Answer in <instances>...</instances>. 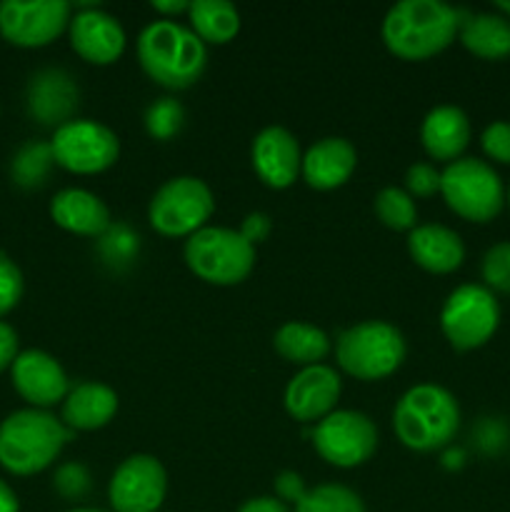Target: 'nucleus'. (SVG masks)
<instances>
[{"mask_svg":"<svg viewBox=\"0 0 510 512\" xmlns=\"http://www.w3.org/2000/svg\"><path fill=\"white\" fill-rule=\"evenodd\" d=\"M460 18V10L440 0H400L383 20V43L400 60H428L453 43Z\"/></svg>","mask_w":510,"mask_h":512,"instance_id":"1","label":"nucleus"},{"mask_svg":"<svg viewBox=\"0 0 510 512\" xmlns=\"http://www.w3.org/2000/svg\"><path fill=\"white\" fill-rule=\"evenodd\" d=\"M138 60L153 83L185 90L198 83L208 63L205 43L175 20H155L140 33Z\"/></svg>","mask_w":510,"mask_h":512,"instance_id":"2","label":"nucleus"},{"mask_svg":"<svg viewBox=\"0 0 510 512\" xmlns=\"http://www.w3.org/2000/svg\"><path fill=\"white\" fill-rule=\"evenodd\" d=\"M73 430L48 410H15L0 423V465L13 475L43 473L55 463Z\"/></svg>","mask_w":510,"mask_h":512,"instance_id":"3","label":"nucleus"},{"mask_svg":"<svg viewBox=\"0 0 510 512\" xmlns=\"http://www.w3.org/2000/svg\"><path fill=\"white\" fill-rule=\"evenodd\" d=\"M460 428L458 400L445 388L420 383L405 390L393 410V430L405 448L433 453L445 448Z\"/></svg>","mask_w":510,"mask_h":512,"instance_id":"4","label":"nucleus"},{"mask_svg":"<svg viewBox=\"0 0 510 512\" xmlns=\"http://www.w3.org/2000/svg\"><path fill=\"white\" fill-rule=\"evenodd\" d=\"M338 365L355 380H383L405 360V340L395 325L365 320L343 330L335 343Z\"/></svg>","mask_w":510,"mask_h":512,"instance_id":"5","label":"nucleus"},{"mask_svg":"<svg viewBox=\"0 0 510 512\" xmlns=\"http://www.w3.org/2000/svg\"><path fill=\"white\" fill-rule=\"evenodd\" d=\"M185 265L195 278L203 283L238 285L253 273L255 245L240 235V230L230 228H203L185 240Z\"/></svg>","mask_w":510,"mask_h":512,"instance_id":"6","label":"nucleus"},{"mask_svg":"<svg viewBox=\"0 0 510 512\" xmlns=\"http://www.w3.org/2000/svg\"><path fill=\"white\" fill-rule=\"evenodd\" d=\"M215 198L208 185L193 175H180L155 190L148 205V220L163 238H190L208 228Z\"/></svg>","mask_w":510,"mask_h":512,"instance_id":"7","label":"nucleus"},{"mask_svg":"<svg viewBox=\"0 0 510 512\" xmlns=\"http://www.w3.org/2000/svg\"><path fill=\"white\" fill-rule=\"evenodd\" d=\"M440 193L455 215L488 223L503 208V183L488 163L460 158L440 173Z\"/></svg>","mask_w":510,"mask_h":512,"instance_id":"8","label":"nucleus"},{"mask_svg":"<svg viewBox=\"0 0 510 512\" xmlns=\"http://www.w3.org/2000/svg\"><path fill=\"white\" fill-rule=\"evenodd\" d=\"M50 150L60 168L75 175H98L113 168L120 155V140L108 125L95 120H68L55 128Z\"/></svg>","mask_w":510,"mask_h":512,"instance_id":"9","label":"nucleus"},{"mask_svg":"<svg viewBox=\"0 0 510 512\" xmlns=\"http://www.w3.org/2000/svg\"><path fill=\"white\" fill-rule=\"evenodd\" d=\"M498 320V300L483 285H460L440 310V328L455 350H475L488 343Z\"/></svg>","mask_w":510,"mask_h":512,"instance_id":"10","label":"nucleus"},{"mask_svg":"<svg viewBox=\"0 0 510 512\" xmlns=\"http://www.w3.org/2000/svg\"><path fill=\"white\" fill-rule=\"evenodd\" d=\"M313 445L320 458L335 468H358L378 448V428L358 410H333L313 430Z\"/></svg>","mask_w":510,"mask_h":512,"instance_id":"11","label":"nucleus"},{"mask_svg":"<svg viewBox=\"0 0 510 512\" xmlns=\"http://www.w3.org/2000/svg\"><path fill=\"white\" fill-rule=\"evenodd\" d=\"M70 18L68 0H3L0 35L18 48H43L68 30Z\"/></svg>","mask_w":510,"mask_h":512,"instance_id":"12","label":"nucleus"},{"mask_svg":"<svg viewBox=\"0 0 510 512\" xmlns=\"http://www.w3.org/2000/svg\"><path fill=\"white\" fill-rule=\"evenodd\" d=\"M168 493V473L153 455H130L115 468L108 500L115 512H158Z\"/></svg>","mask_w":510,"mask_h":512,"instance_id":"13","label":"nucleus"},{"mask_svg":"<svg viewBox=\"0 0 510 512\" xmlns=\"http://www.w3.org/2000/svg\"><path fill=\"white\" fill-rule=\"evenodd\" d=\"M10 375L20 398L38 410L63 403L65 395L70 393L63 365L45 350H23L15 358Z\"/></svg>","mask_w":510,"mask_h":512,"instance_id":"14","label":"nucleus"},{"mask_svg":"<svg viewBox=\"0 0 510 512\" xmlns=\"http://www.w3.org/2000/svg\"><path fill=\"white\" fill-rule=\"evenodd\" d=\"M340 398V378L328 365L303 368L285 388V410L298 423H320L335 410Z\"/></svg>","mask_w":510,"mask_h":512,"instance_id":"15","label":"nucleus"},{"mask_svg":"<svg viewBox=\"0 0 510 512\" xmlns=\"http://www.w3.org/2000/svg\"><path fill=\"white\" fill-rule=\"evenodd\" d=\"M70 45L90 65H110L125 53V30L118 18L98 8H85L70 18Z\"/></svg>","mask_w":510,"mask_h":512,"instance_id":"16","label":"nucleus"},{"mask_svg":"<svg viewBox=\"0 0 510 512\" xmlns=\"http://www.w3.org/2000/svg\"><path fill=\"white\" fill-rule=\"evenodd\" d=\"M250 158H253L255 175L273 190L290 188L303 168L298 138L280 125H270L255 135Z\"/></svg>","mask_w":510,"mask_h":512,"instance_id":"17","label":"nucleus"},{"mask_svg":"<svg viewBox=\"0 0 510 512\" xmlns=\"http://www.w3.org/2000/svg\"><path fill=\"white\" fill-rule=\"evenodd\" d=\"M50 218L58 228L85 238H100L113 225L108 205L83 188H65L55 193V198L50 200Z\"/></svg>","mask_w":510,"mask_h":512,"instance_id":"18","label":"nucleus"},{"mask_svg":"<svg viewBox=\"0 0 510 512\" xmlns=\"http://www.w3.org/2000/svg\"><path fill=\"white\" fill-rule=\"evenodd\" d=\"M75 105H78V88L65 70L48 68L33 75L28 85V110L38 123L43 125H65L73 120Z\"/></svg>","mask_w":510,"mask_h":512,"instance_id":"19","label":"nucleus"},{"mask_svg":"<svg viewBox=\"0 0 510 512\" xmlns=\"http://www.w3.org/2000/svg\"><path fill=\"white\" fill-rule=\"evenodd\" d=\"M358 165V153L345 138H323L303 155L305 183L315 190H335L350 180Z\"/></svg>","mask_w":510,"mask_h":512,"instance_id":"20","label":"nucleus"},{"mask_svg":"<svg viewBox=\"0 0 510 512\" xmlns=\"http://www.w3.org/2000/svg\"><path fill=\"white\" fill-rule=\"evenodd\" d=\"M408 253L418 268L448 275L463 265L465 245L460 235L445 225H415L408 235Z\"/></svg>","mask_w":510,"mask_h":512,"instance_id":"21","label":"nucleus"},{"mask_svg":"<svg viewBox=\"0 0 510 512\" xmlns=\"http://www.w3.org/2000/svg\"><path fill=\"white\" fill-rule=\"evenodd\" d=\"M420 140H423L425 153L433 160H443L448 165L455 163L470 143L468 115L455 105H438L425 115Z\"/></svg>","mask_w":510,"mask_h":512,"instance_id":"22","label":"nucleus"},{"mask_svg":"<svg viewBox=\"0 0 510 512\" xmlns=\"http://www.w3.org/2000/svg\"><path fill=\"white\" fill-rule=\"evenodd\" d=\"M118 413V395L103 383H80L63 400V425L68 430H100Z\"/></svg>","mask_w":510,"mask_h":512,"instance_id":"23","label":"nucleus"},{"mask_svg":"<svg viewBox=\"0 0 510 512\" xmlns=\"http://www.w3.org/2000/svg\"><path fill=\"white\" fill-rule=\"evenodd\" d=\"M273 348L288 363L310 368L320 365L330 353V338L310 323H285L275 330Z\"/></svg>","mask_w":510,"mask_h":512,"instance_id":"24","label":"nucleus"},{"mask_svg":"<svg viewBox=\"0 0 510 512\" xmlns=\"http://www.w3.org/2000/svg\"><path fill=\"white\" fill-rule=\"evenodd\" d=\"M460 40L473 55L500 60L510 55V20L495 13L468 15L460 23Z\"/></svg>","mask_w":510,"mask_h":512,"instance_id":"25","label":"nucleus"},{"mask_svg":"<svg viewBox=\"0 0 510 512\" xmlns=\"http://www.w3.org/2000/svg\"><path fill=\"white\" fill-rule=\"evenodd\" d=\"M188 20L190 30L210 45L230 43L240 30V13L228 0H193Z\"/></svg>","mask_w":510,"mask_h":512,"instance_id":"26","label":"nucleus"},{"mask_svg":"<svg viewBox=\"0 0 510 512\" xmlns=\"http://www.w3.org/2000/svg\"><path fill=\"white\" fill-rule=\"evenodd\" d=\"M295 512H365L363 500L345 485H318L295 503Z\"/></svg>","mask_w":510,"mask_h":512,"instance_id":"27","label":"nucleus"},{"mask_svg":"<svg viewBox=\"0 0 510 512\" xmlns=\"http://www.w3.org/2000/svg\"><path fill=\"white\" fill-rule=\"evenodd\" d=\"M375 215L390 230H413L418 220L415 200L400 188H383L375 195Z\"/></svg>","mask_w":510,"mask_h":512,"instance_id":"28","label":"nucleus"},{"mask_svg":"<svg viewBox=\"0 0 510 512\" xmlns=\"http://www.w3.org/2000/svg\"><path fill=\"white\" fill-rule=\"evenodd\" d=\"M55 163L50 143H28L18 150L13 158V178L23 188H35L50 173V165Z\"/></svg>","mask_w":510,"mask_h":512,"instance_id":"29","label":"nucleus"},{"mask_svg":"<svg viewBox=\"0 0 510 512\" xmlns=\"http://www.w3.org/2000/svg\"><path fill=\"white\" fill-rule=\"evenodd\" d=\"M185 120L183 105L175 98H160L145 113V130L155 140H170L180 133Z\"/></svg>","mask_w":510,"mask_h":512,"instance_id":"30","label":"nucleus"},{"mask_svg":"<svg viewBox=\"0 0 510 512\" xmlns=\"http://www.w3.org/2000/svg\"><path fill=\"white\" fill-rule=\"evenodd\" d=\"M483 278L490 288L510 293V243H498L485 253Z\"/></svg>","mask_w":510,"mask_h":512,"instance_id":"31","label":"nucleus"},{"mask_svg":"<svg viewBox=\"0 0 510 512\" xmlns=\"http://www.w3.org/2000/svg\"><path fill=\"white\" fill-rule=\"evenodd\" d=\"M23 273H20L18 265L8 258L5 253H0V318L8 315L15 305L23 298Z\"/></svg>","mask_w":510,"mask_h":512,"instance_id":"32","label":"nucleus"},{"mask_svg":"<svg viewBox=\"0 0 510 512\" xmlns=\"http://www.w3.org/2000/svg\"><path fill=\"white\" fill-rule=\"evenodd\" d=\"M405 193L410 198H433L440 193V173L430 163L410 165L405 173Z\"/></svg>","mask_w":510,"mask_h":512,"instance_id":"33","label":"nucleus"},{"mask_svg":"<svg viewBox=\"0 0 510 512\" xmlns=\"http://www.w3.org/2000/svg\"><path fill=\"white\" fill-rule=\"evenodd\" d=\"M55 490L68 500H80L90 490V475L83 465L68 463L55 473Z\"/></svg>","mask_w":510,"mask_h":512,"instance_id":"34","label":"nucleus"},{"mask_svg":"<svg viewBox=\"0 0 510 512\" xmlns=\"http://www.w3.org/2000/svg\"><path fill=\"white\" fill-rule=\"evenodd\" d=\"M480 143L490 158L498 160V163H510V123L498 120V123L488 125Z\"/></svg>","mask_w":510,"mask_h":512,"instance_id":"35","label":"nucleus"},{"mask_svg":"<svg viewBox=\"0 0 510 512\" xmlns=\"http://www.w3.org/2000/svg\"><path fill=\"white\" fill-rule=\"evenodd\" d=\"M305 493H308V490H305L303 478H300L298 473H293V470H285V473H280L278 478H275V495H278V500H283V503H298Z\"/></svg>","mask_w":510,"mask_h":512,"instance_id":"36","label":"nucleus"},{"mask_svg":"<svg viewBox=\"0 0 510 512\" xmlns=\"http://www.w3.org/2000/svg\"><path fill=\"white\" fill-rule=\"evenodd\" d=\"M270 230H273V223H270V218L265 213H250L248 218L243 220V225H240V235H243L250 245L263 243L270 235Z\"/></svg>","mask_w":510,"mask_h":512,"instance_id":"37","label":"nucleus"},{"mask_svg":"<svg viewBox=\"0 0 510 512\" xmlns=\"http://www.w3.org/2000/svg\"><path fill=\"white\" fill-rule=\"evenodd\" d=\"M18 355H20L18 333H15L13 325H8L0 320V373L8 368H13V363Z\"/></svg>","mask_w":510,"mask_h":512,"instance_id":"38","label":"nucleus"},{"mask_svg":"<svg viewBox=\"0 0 510 512\" xmlns=\"http://www.w3.org/2000/svg\"><path fill=\"white\" fill-rule=\"evenodd\" d=\"M238 512H290V510L283 500L263 495V498H253V500H248V503L240 505Z\"/></svg>","mask_w":510,"mask_h":512,"instance_id":"39","label":"nucleus"},{"mask_svg":"<svg viewBox=\"0 0 510 512\" xmlns=\"http://www.w3.org/2000/svg\"><path fill=\"white\" fill-rule=\"evenodd\" d=\"M150 8H153L155 13L165 15V20H168L170 15L188 13L190 3H188V0H153V3H150Z\"/></svg>","mask_w":510,"mask_h":512,"instance_id":"40","label":"nucleus"},{"mask_svg":"<svg viewBox=\"0 0 510 512\" xmlns=\"http://www.w3.org/2000/svg\"><path fill=\"white\" fill-rule=\"evenodd\" d=\"M0 512H20L18 495L13 493V488L5 480H0Z\"/></svg>","mask_w":510,"mask_h":512,"instance_id":"41","label":"nucleus"},{"mask_svg":"<svg viewBox=\"0 0 510 512\" xmlns=\"http://www.w3.org/2000/svg\"><path fill=\"white\" fill-rule=\"evenodd\" d=\"M70 512H108V510H98V508H75Z\"/></svg>","mask_w":510,"mask_h":512,"instance_id":"42","label":"nucleus"},{"mask_svg":"<svg viewBox=\"0 0 510 512\" xmlns=\"http://www.w3.org/2000/svg\"><path fill=\"white\" fill-rule=\"evenodd\" d=\"M498 8L503 10V13H508V15H510V3H505V0H500V3H498Z\"/></svg>","mask_w":510,"mask_h":512,"instance_id":"43","label":"nucleus"},{"mask_svg":"<svg viewBox=\"0 0 510 512\" xmlns=\"http://www.w3.org/2000/svg\"><path fill=\"white\" fill-rule=\"evenodd\" d=\"M508 200H510V195H508Z\"/></svg>","mask_w":510,"mask_h":512,"instance_id":"44","label":"nucleus"}]
</instances>
